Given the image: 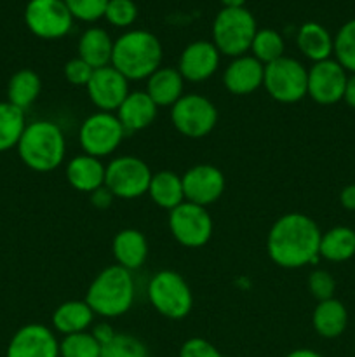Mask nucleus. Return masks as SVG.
Segmentation results:
<instances>
[{
    "mask_svg": "<svg viewBox=\"0 0 355 357\" xmlns=\"http://www.w3.org/2000/svg\"><path fill=\"white\" fill-rule=\"evenodd\" d=\"M320 258L333 264H343L355 257V230L338 225L329 229L320 237Z\"/></svg>",
    "mask_w": 355,
    "mask_h": 357,
    "instance_id": "28",
    "label": "nucleus"
},
{
    "mask_svg": "<svg viewBox=\"0 0 355 357\" xmlns=\"http://www.w3.org/2000/svg\"><path fill=\"white\" fill-rule=\"evenodd\" d=\"M73 16L65 0H30L24 7V24L42 40H58L73 28Z\"/></svg>",
    "mask_w": 355,
    "mask_h": 357,
    "instance_id": "12",
    "label": "nucleus"
},
{
    "mask_svg": "<svg viewBox=\"0 0 355 357\" xmlns=\"http://www.w3.org/2000/svg\"><path fill=\"white\" fill-rule=\"evenodd\" d=\"M65 3L72 13L73 20L94 23L104 16L108 0H65Z\"/></svg>",
    "mask_w": 355,
    "mask_h": 357,
    "instance_id": "36",
    "label": "nucleus"
},
{
    "mask_svg": "<svg viewBox=\"0 0 355 357\" xmlns=\"http://www.w3.org/2000/svg\"><path fill=\"white\" fill-rule=\"evenodd\" d=\"M94 317L96 314L87 305L86 300H68L56 307L52 312V330L63 337L89 331L94 324Z\"/></svg>",
    "mask_w": 355,
    "mask_h": 357,
    "instance_id": "22",
    "label": "nucleus"
},
{
    "mask_svg": "<svg viewBox=\"0 0 355 357\" xmlns=\"http://www.w3.org/2000/svg\"><path fill=\"white\" fill-rule=\"evenodd\" d=\"M89 199H90V204H93L96 209H108L115 197L113 194H111V192L103 185V187H100L97 190H94L93 194H89Z\"/></svg>",
    "mask_w": 355,
    "mask_h": 357,
    "instance_id": "41",
    "label": "nucleus"
},
{
    "mask_svg": "<svg viewBox=\"0 0 355 357\" xmlns=\"http://www.w3.org/2000/svg\"><path fill=\"white\" fill-rule=\"evenodd\" d=\"M26 124L24 110L9 101H0V152L16 149Z\"/></svg>",
    "mask_w": 355,
    "mask_h": 357,
    "instance_id": "30",
    "label": "nucleus"
},
{
    "mask_svg": "<svg viewBox=\"0 0 355 357\" xmlns=\"http://www.w3.org/2000/svg\"><path fill=\"white\" fill-rule=\"evenodd\" d=\"M101 345L90 331L66 335L59 340V357H100Z\"/></svg>",
    "mask_w": 355,
    "mask_h": 357,
    "instance_id": "33",
    "label": "nucleus"
},
{
    "mask_svg": "<svg viewBox=\"0 0 355 357\" xmlns=\"http://www.w3.org/2000/svg\"><path fill=\"white\" fill-rule=\"evenodd\" d=\"M312 326L319 337L334 340L341 337L348 326V310L340 300L329 298L317 303L312 314Z\"/></svg>",
    "mask_w": 355,
    "mask_h": 357,
    "instance_id": "25",
    "label": "nucleus"
},
{
    "mask_svg": "<svg viewBox=\"0 0 355 357\" xmlns=\"http://www.w3.org/2000/svg\"><path fill=\"white\" fill-rule=\"evenodd\" d=\"M265 65L254 56L233 58L223 72V86L233 96H247L263 86Z\"/></svg>",
    "mask_w": 355,
    "mask_h": 357,
    "instance_id": "18",
    "label": "nucleus"
},
{
    "mask_svg": "<svg viewBox=\"0 0 355 357\" xmlns=\"http://www.w3.org/2000/svg\"><path fill=\"white\" fill-rule=\"evenodd\" d=\"M16 150L28 169L35 173H51L65 162V132L56 122L47 119L28 122Z\"/></svg>",
    "mask_w": 355,
    "mask_h": 357,
    "instance_id": "3",
    "label": "nucleus"
},
{
    "mask_svg": "<svg viewBox=\"0 0 355 357\" xmlns=\"http://www.w3.org/2000/svg\"><path fill=\"white\" fill-rule=\"evenodd\" d=\"M348 72L334 58L313 63L308 68L306 96L319 105H334L343 101Z\"/></svg>",
    "mask_w": 355,
    "mask_h": 357,
    "instance_id": "13",
    "label": "nucleus"
},
{
    "mask_svg": "<svg viewBox=\"0 0 355 357\" xmlns=\"http://www.w3.org/2000/svg\"><path fill=\"white\" fill-rule=\"evenodd\" d=\"M63 73H65L66 80H68L72 86H79V87H86L89 84L90 77H93L94 68L89 65V63L84 61L82 58H72L70 61L65 63L63 66Z\"/></svg>",
    "mask_w": 355,
    "mask_h": 357,
    "instance_id": "38",
    "label": "nucleus"
},
{
    "mask_svg": "<svg viewBox=\"0 0 355 357\" xmlns=\"http://www.w3.org/2000/svg\"><path fill=\"white\" fill-rule=\"evenodd\" d=\"M171 122L174 129L187 138H205L218 124V108L202 94H183L171 107Z\"/></svg>",
    "mask_w": 355,
    "mask_h": 357,
    "instance_id": "9",
    "label": "nucleus"
},
{
    "mask_svg": "<svg viewBox=\"0 0 355 357\" xmlns=\"http://www.w3.org/2000/svg\"><path fill=\"white\" fill-rule=\"evenodd\" d=\"M178 357H223L214 344L202 337H191L183 342Z\"/></svg>",
    "mask_w": 355,
    "mask_h": 357,
    "instance_id": "39",
    "label": "nucleus"
},
{
    "mask_svg": "<svg viewBox=\"0 0 355 357\" xmlns=\"http://www.w3.org/2000/svg\"><path fill=\"white\" fill-rule=\"evenodd\" d=\"M284 52V37L277 30H274V28H258L253 44H251V56H254L263 65H270V63L285 56Z\"/></svg>",
    "mask_w": 355,
    "mask_h": 357,
    "instance_id": "31",
    "label": "nucleus"
},
{
    "mask_svg": "<svg viewBox=\"0 0 355 357\" xmlns=\"http://www.w3.org/2000/svg\"><path fill=\"white\" fill-rule=\"evenodd\" d=\"M104 173L106 166L97 157L89 153H79L66 162V180L70 187L77 192L93 194L104 185Z\"/></svg>",
    "mask_w": 355,
    "mask_h": 357,
    "instance_id": "20",
    "label": "nucleus"
},
{
    "mask_svg": "<svg viewBox=\"0 0 355 357\" xmlns=\"http://www.w3.org/2000/svg\"><path fill=\"white\" fill-rule=\"evenodd\" d=\"M285 357H324L320 352L313 351V349H308V347H299V349H294V351L289 352Z\"/></svg>",
    "mask_w": 355,
    "mask_h": 357,
    "instance_id": "44",
    "label": "nucleus"
},
{
    "mask_svg": "<svg viewBox=\"0 0 355 357\" xmlns=\"http://www.w3.org/2000/svg\"><path fill=\"white\" fill-rule=\"evenodd\" d=\"M258 31L256 17L246 7H223L212 21V44L219 54L239 58L251 51V44Z\"/></svg>",
    "mask_w": 355,
    "mask_h": 357,
    "instance_id": "5",
    "label": "nucleus"
},
{
    "mask_svg": "<svg viewBox=\"0 0 355 357\" xmlns=\"http://www.w3.org/2000/svg\"><path fill=\"white\" fill-rule=\"evenodd\" d=\"M90 103L100 112H117L122 101L127 98L129 80L118 70L108 65L94 70L89 84L86 86Z\"/></svg>",
    "mask_w": 355,
    "mask_h": 357,
    "instance_id": "16",
    "label": "nucleus"
},
{
    "mask_svg": "<svg viewBox=\"0 0 355 357\" xmlns=\"http://www.w3.org/2000/svg\"><path fill=\"white\" fill-rule=\"evenodd\" d=\"M125 135L124 126L113 112H94L80 124L79 143L84 153L103 159L120 146Z\"/></svg>",
    "mask_w": 355,
    "mask_h": 357,
    "instance_id": "10",
    "label": "nucleus"
},
{
    "mask_svg": "<svg viewBox=\"0 0 355 357\" xmlns=\"http://www.w3.org/2000/svg\"><path fill=\"white\" fill-rule=\"evenodd\" d=\"M157 114L159 107L153 103L146 91H131L115 112L125 132H138L150 128L155 122Z\"/></svg>",
    "mask_w": 355,
    "mask_h": 357,
    "instance_id": "19",
    "label": "nucleus"
},
{
    "mask_svg": "<svg viewBox=\"0 0 355 357\" xmlns=\"http://www.w3.org/2000/svg\"><path fill=\"white\" fill-rule=\"evenodd\" d=\"M296 45L299 52L312 63L324 61L333 56L334 37L324 24L317 21H306L298 28Z\"/></svg>",
    "mask_w": 355,
    "mask_h": 357,
    "instance_id": "24",
    "label": "nucleus"
},
{
    "mask_svg": "<svg viewBox=\"0 0 355 357\" xmlns=\"http://www.w3.org/2000/svg\"><path fill=\"white\" fill-rule=\"evenodd\" d=\"M219 2L223 3V7H232V9H235V7H246L247 0H219Z\"/></svg>",
    "mask_w": 355,
    "mask_h": 357,
    "instance_id": "45",
    "label": "nucleus"
},
{
    "mask_svg": "<svg viewBox=\"0 0 355 357\" xmlns=\"http://www.w3.org/2000/svg\"><path fill=\"white\" fill-rule=\"evenodd\" d=\"M164 47L157 35L148 30H127L113 40L111 63L125 79L146 80L162 66Z\"/></svg>",
    "mask_w": 355,
    "mask_h": 357,
    "instance_id": "2",
    "label": "nucleus"
},
{
    "mask_svg": "<svg viewBox=\"0 0 355 357\" xmlns=\"http://www.w3.org/2000/svg\"><path fill=\"white\" fill-rule=\"evenodd\" d=\"M42 91V80L31 68H21L7 82V101L14 107L26 110L38 100Z\"/></svg>",
    "mask_w": 355,
    "mask_h": 357,
    "instance_id": "29",
    "label": "nucleus"
},
{
    "mask_svg": "<svg viewBox=\"0 0 355 357\" xmlns=\"http://www.w3.org/2000/svg\"><path fill=\"white\" fill-rule=\"evenodd\" d=\"M183 180L184 201L204 206L214 204L225 192V174L212 164H195L184 171Z\"/></svg>",
    "mask_w": 355,
    "mask_h": 357,
    "instance_id": "15",
    "label": "nucleus"
},
{
    "mask_svg": "<svg viewBox=\"0 0 355 357\" xmlns=\"http://www.w3.org/2000/svg\"><path fill=\"white\" fill-rule=\"evenodd\" d=\"M89 331L93 333V337L96 338V342L101 345V347L110 344V342L115 338V335H117V331L113 330V326H111L110 323H106V321H101V323L93 324V328H90Z\"/></svg>",
    "mask_w": 355,
    "mask_h": 357,
    "instance_id": "40",
    "label": "nucleus"
},
{
    "mask_svg": "<svg viewBox=\"0 0 355 357\" xmlns=\"http://www.w3.org/2000/svg\"><path fill=\"white\" fill-rule=\"evenodd\" d=\"M320 232L315 220L303 213H285L271 225L267 237V253L277 267L301 268L319 261Z\"/></svg>",
    "mask_w": 355,
    "mask_h": 357,
    "instance_id": "1",
    "label": "nucleus"
},
{
    "mask_svg": "<svg viewBox=\"0 0 355 357\" xmlns=\"http://www.w3.org/2000/svg\"><path fill=\"white\" fill-rule=\"evenodd\" d=\"M263 87L277 103H298L306 96L308 68L299 59L282 56L277 61L265 65Z\"/></svg>",
    "mask_w": 355,
    "mask_h": 357,
    "instance_id": "7",
    "label": "nucleus"
},
{
    "mask_svg": "<svg viewBox=\"0 0 355 357\" xmlns=\"http://www.w3.org/2000/svg\"><path fill=\"white\" fill-rule=\"evenodd\" d=\"M77 51H79V58L89 63L94 70L103 68L111 63L113 38L104 28L90 26L80 35Z\"/></svg>",
    "mask_w": 355,
    "mask_h": 357,
    "instance_id": "26",
    "label": "nucleus"
},
{
    "mask_svg": "<svg viewBox=\"0 0 355 357\" xmlns=\"http://www.w3.org/2000/svg\"><path fill=\"white\" fill-rule=\"evenodd\" d=\"M136 298V282L132 272L120 265H108L89 284L86 293L87 305L96 316L115 319L131 310Z\"/></svg>",
    "mask_w": 355,
    "mask_h": 357,
    "instance_id": "4",
    "label": "nucleus"
},
{
    "mask_svg": "<svg viewBox=\"0 0 355 357\" xmlns=\"http://www.w3.org/2000/svg\"><path fill=\"white\" fill-rule=\"evenodd\" d=\"M148 300L160 316L171 321L184 319L194 307L190 284L176 271H159L152 275Z\"/></svg>",
    "mask_w": 355,
    "mask_h": 357,
    "instance_id": "6",
    "label": "nucleus"
},
{
    "mask_svg": "<svg viewBox=\"0 0 355 357\" xmlns=\"http://www.w3.org/2000/svg\"><path fill=\"white\" fill-rule=\"evenodd\" d=\"M343 101L348 107L355 110V73H350V75H348L347 86H345Z\"/></svg>",
    "mask_w": 355,
    "mask_h": 357,
    "instance_id": "43",
    "label": "nucleus"
},
{
    "mask_svg": "<svg viewBox=\"0 0 355 357\" xmlns=\"http://www.w3.org/2000/svg\"><path fill=\"white\" fill-rule=\"evenodd\" d=\"M169 230L178 244L197 250L211 241L214 225L207 208L184 201L169 211Z\"/></svg>",
    "mask_w": 355,
    "mask_h": 357,
    "instance_id": "11",
    "label": "nucleus"
},
{
    "mask_svg": "<svg viewBox=\"0 0 355 357\" xmlns=\"http://www.w3.org/2000/svg\"><path fill=\"white\" fill-rule=\"evenodd\" d=\"M340 204L343 206L347 211H355V183L347 185V187L340 192Z\"/></svg>",
    "mask_w": 355,
    "mask_h": 357,
    "instance_id": "42",
    "label": "nucleus"
},
{
    "mask_svg": "<svg viewBox=\"0 0 355 357\" xmlns=\"http://www.w3.org/2000/svg\"><path fill=\"white\" fill-rule=\"evenodd\" d=\"M104 20L115 28H129L138 20V6L134 0H108Z\"/></svg>",
    "mask_w": 355,
    "mask_h": 357,
    "instance_id": "35",
    "label": "nucleus"
},
{
    "mask_svg": "<svg viewBox=\"0 0 355 357\" xmlns=\"http://www.w3.org/2000/svg\"><path fill=\"white\" fill-rule=\"evenodd\" d=\"M6 357H59L56 331L40 323L24 324L10 337Z\"/></svg>",
    "mask_w": 355,
    "mask_h": 357,
    "instance_id": "14",
    "label": "nucleus"
},
{
    "mask_svg": "<svg viewBox=\"0 0 355 357\" xmlns=\"http://www.w3.org/2000/svg\"><path fill=\"white\" fill-rule=\"evenodd\" d=\"M219 59L221 54L211 40H194L181 51L178 70L184 82L200 84L218 72Z\"/></svg>",
    "mask_w": 355,
    "mask_h": 357,
    "instance_id": "17",
    "label": "nucleus"
},
{
    "mask_svg": "<svg viewBox=\"0 0 355 357\" xmlns=\"http://www.w3.org/2000/svg\"><path fill=\"white\" fill-rule=\"evenodd\" d=\"M111 253L122 268L129 272L138 271L148 258V241L145 234L136 229L118 230L111 241Z\"/></svg>",
    "mask_w": 355,
    "mask_h": 357,
    "instance_id": "21",
    "label": "nucleus"
},
{
    "mask_svg": "<svg viewBox=\"0 0 355 357\" xmlns=\"http://www.w3.org/2000/svg\"><path fill=\"white\" fill-rule=\"evenodd\" d=\"M308 291L317 302L334 298L336 281H334V278L327 271H324V268H315V271L310 272L308 275Z\"/></svg>",
    "mask_w": 355,
    "mask_h": 357,
    "instance_id": "37",
    "label": "nucleus"
},
{
    "mask_svg": "<svg viewBox=\"0 0 355 357\" xmlns=\"http://www.w3.org/2000/svg\"><path fill=\"white\" fill-rule=\"evenodd\" d=\"M333 56L348 73H355V17L341 24L334 35Z\"/></svg>",
    "mask_w": 355,
    "mask_h": 357,
    "instance_id": "32",
    "label": "nucleus"
},
{
    "mask_svg": "<svg viewBox=\"0 0 355 357\" xmlns=\"http://www.w3.org/2000/svg\"><path fill=\"white\" fill-rule=\"evenodd\" d=\"M148 195L155 206L173 211L181 202H184L183 180L174 171L166 169L153 173L148 187Z\"/></svg>",
    "mask_w": 355,
    "mask_h": 357,
    "instance_id": "27",
    "label": "nucleus"
},
{
    "mask_svg": "<svg viewBox=\"0 0 355 357\" xmlns=\"http://www.w3.org/2000/svg\"><path fill=\"white\" fill-rule=\"evenodd\" d=\"M100 357H150V351L134 335L117 333L110 344L101 347Z\"/></svg>",
    "mask_w": 355,
    "mask_h": 357,
    "instance_id": "34",
    "label": "nucleus"
},
{
    "mask_svg": "<svg viewBox=\"0 0 355 357\" xmlns=\"http://www.w3.org/2000/svg\"><path fill=\"white\" fill-rule=\"evenodd\" d=\"M146 94L157 107H173L184 91V79L174 66H160L146 79Z\"/></svg>",
    "mask_w": 355,
    "mask_h": 357,
    "instance_id": "23",
    "label": "nucleus"
},
{
    "mask_svg": "<svg viewBox=\"0 0 355 357\" xmlns=\"http://www.w3.org/2000/svg\"><path fill=\"white\" fill-rule=\"evenodd\" d=\"M152 176L150 166L143 159L136 155H118L106 164L104 187L115 199L131 201L148 194Z\"/></svg>",
    "mask_w": 355,
    "mask_h": 357,
    "instance_id": "8",
    "label": "nucleus"
}]
</instances>
